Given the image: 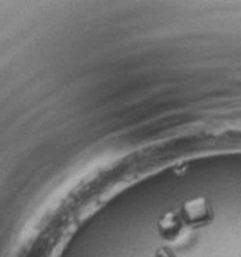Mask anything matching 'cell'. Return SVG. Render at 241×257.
I'll use <instances>...</instances> for the list:
<instances>
[{
  "instance_id": "1",
  "label": "cell",
  "mask_w": 241,
  "mask_h": 257,
  "mask_svg": "<svg viewBox=\"0 0 241 257\" xmlns=\"http://www.w3.org/2000/svg\"><path fill=\"white\" fill-rule=\"evenodd\" d=\"M184 220L190 225V227H203V225L209 223L214 219V211L210 208L209 201L200 198V199H194L191 202H188L184 210Z\"/></svg>"
},
{
  "instance_id": "2",
  "label": "cell",
  "mask_w": 241,
  "mask_h": 257,
  "mask_svg": "<svg viewBox=\"0 0 241 257\" xmlns=\"http://www.w3.org/2000/svg\"><path fill=\"white\" fill-rule=\"evenodd\" d=\"M180 230H182V223H180V220L176 217V216H171L168 217L164 223H162V227H160V234L165 237V239H174Z\"/></svg>"
},
{
  "instance_id": "3",
  "label": "cell",
  "mask_w": 241,
  "mask_h": 257,
  "mask_svg": "<svg viewBox=\"0 0 241 257\" xmlns=\"http://www.w3.org/2000/svg\"><path fill=\"white\" fill-rule=\"evenodd\" d=\"M156 257H176V254L172 252V249L170 248H160L156 254Z\"/></svg>"
}]
</instances>
